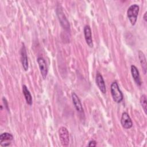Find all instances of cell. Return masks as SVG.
Instances as JSON below:
<instances>
[{
  "label": "cell",
  "instance_id": "7",
  "mask_svg": "<svg viewBox=\"0 0 147 147\" xmlns=\"http://www.w3.org/2000/svg\"><path fill=\"white\" fill-rule=\"evenodd\" d=\"M84 34L86 42L87 44L90 47H93V42L92 39V34H91V30L89 25H86L84 27Z\"/></svg>",
  "mask_w": 147,
  "mask_h": 147
},
{
  "label": "cell",
  "instance_id": "15",
  "mask_svg": "<svg viewBox=\"0 0 147 147\" xmlns=\"http://www.w3.org/2000/svg\"><path fill=\"white\" fill-rule=\"evenodd\" d=\"M147 99H146V96L145 94H143L140 97V103L141 105L145 112V113L146 114H147Z\"/></svg>",
  "mask_w": 147,
  "mask_h": 147
},
{
  "label": "cell",
  "instance_id": "2",
  "mask_svg": "<svg viewBox=\"0 0 147 147\" xmlns=\"http://www.w3.org/2000/svg\"><path fill=\"white\" fill-rule=\"evenodd\" d=\"M140 7L137 4L131 5L127 9V16L132 25H134L137 19Z\"/></svg>",
  "mask_w": 147,
  "mask_h": 147
},
{
  "label": "cell",
  "instance_id": "11",
  "mask_svg": "<svg viewBox=\"0 0 147 147\" xmlns=\"http://www.w3.org/2000/svg\"><path fill=\"white\" fill-rule=\"evenodd\" d=\"M130 69H131V75H132V77H133L134 80L135 81V82L136 83V84L138 86H141V79H140V76L139 71H138L137 68L135 65H131Z\"/></svg>",
  "mask_w": 147,
  "mask_h": 147
},
{
  "label": "cell",
  "instance_id": "14",
  "mask_svg": "<svg viewBox=\"0 0 147 147\" xmlns=\"http://www.w3.org/2000/svg\"><path fill=\"white\" fill-rule=\"evenodd\" d=\"M13 139V136L10 133L5 132L1 134L0 136V145L2 146L6 141H11Z\"/></svg>",
  "mask_w": 147,
  "mask_h": 147
},
{
  "label": "cell",
  "instance_id": "4",
  "mask_svg": "<svg viewBox=\"0 0 147 147\" xmlns=\"http://www.w3.org/2000/svg\"><path fill=\"white\" fill-rule=\"evenodd\" d=\"M56 13L58 17L59 20L60 22L61 26L64 28L65 30H69V22L60 6H57L56 8Z\"/></svg>",
  "mask_w": 147,
  "mask_h": 147
},
{
  "label": "cell",
  "instance_id": "5",
  "mask_svg": "<svg viewBox=\"0 0 147 147\" xmlns=\"http://www.w3.org/2000/svg\"><path fill=\"white\" fill-rule=\"evenodd\" d=\"M37 61L38 64V67L40 68V73L41 76L44 79L47 78V74H48V67L46 63L45 60L42 57H38L37 59Z\"/></svg>",
  "mask_w": 147,
  "mask_h": 147
},
{
  "label": "cell",
  "instance_id": "3",
  "mask_svg": "<svg viewBox=\"0 0 147 147\" xmlns=\"http://www.w3.org/2000/svg\"><path fill=\"white\" fill-rule=\"evenodd\" d=\"M58 133L61 145L63 146H68L69 142V132L67 128L64 126L60 127Z\"/></svg>",
  "mask_w": 147,
  "mask_h": 147
},
{
  "label": "cell",
  "instance_id": "13",
  "mask_svg": "<svg viewBox=\"0 0 147 147\" xmlns=\"http://www.w3.org/2000/svg\"><path fill=\"white\" fill-rule=\"evenodd\" d=\"M138 58H139V60H140V62L141 67L142 68L144 73V74H146V68H147L146 60V58H145L144 53L141 51H138Z\"/></svg>",
  "mask_w": 147,
  "mask_h": 147
},
{
  "label": "cell",
  "instance_id": "17",
  "mask_svg": "<svg viewBox=\"0 0 147 147\" xmlns=\"http://www.w3.org/2000/svg\"><path fill=\"white\" fill-rule=\"evenodd\" d=\"M146 14H147V13H146V12H145V14H144V20H145V21H147Z\"/></svg>",
  "mask_w": 147,
  "mask_h": 147
},
{
  "label": "cell",
  "instance_id": "16",
  "mask_svg": "<svg viewBox=\"0 0 147 147\" xmlns=\"http://www.w3.org/2000/svg\"><path fill=\"white\" fill-rule=\"evenodd\" d=\"M96 145V142L94 140H92V141H90L89 142V144L88 145V146L91 147V146H95Z\"/></svg>",
  "mask_w": 147,
  "mask_h": 147
},
{
  "label": "cell",
  "instance_id": "12",
  "mask_svg": "<svg viewBox=\"0 0 147 147\" xmlns=\"http://www.w3.org/2000/svg\"><path fill=\"white\" fill-rule=\"evenodd\" d=\"M22 92H23V94L25 96L26 103L29 105H32V102H33L32 96L30 94V92H29V90L28 89L27 87L25 85L22 86Z\"/></svg>",
  "mask_w": 147,
  "mask_h": 147
},
{
  "label": "cell",
  "instance_id": "6",
  "mask_svg": "<svg viewBox=\"0 0 147 147\" xmlns=\"http://www.w3.org/2000/svg\"><path fill=\"white\" fill-rule=\"evenodd\" d=\"M121 123L122 127L126 129H129L132 127V121L130 116L126 112H124L122 113L121 119Z\"/></svg>",
  "mask_w": 147,
  "mask_h": 147
},
{
  "label": "cell",
  "instance_id": "1",
  "mask_svg": "<svg viewBox=\"0 0 147 147\" xmlns=\"http://www.w3.org/2000/svg\"><path fill=\"white\" fill-rule=\"evenodd\" d=\"M110 91L114 101L116 103H120L123 99V94L119 89V86L116 82H113L110 86Z\"/></svg>",
  "mask_w": 147,
  "mask_h": 147
},
{
  "label": "cell",
  "instance_id": "10",
  "mask_svg": "<svg viewBox=\"0 0 147 147\" xmlns=\"http://www.w3.org/2000/svg\"><path fill=\"white\" fill-rule=\"evenodd\" d=\"M72 100L73 104L75 106V108L76 109L77 111L80 113H83V109L82 107L81 101L78 96L75 92L72 93Z\"/></svg>",
  "mask_w": 147,
  "mask_h": 147
},
{
  "label": "cell",
  "instance_id": "9",
  "mask_svg": "<svg viewBox=\"0 0 147 147\" xmlns=\"http://www.w3.org/2000/svg\"><path fill=\"white\" fill-rule=\"evenodd\" d=\"M21 63L22 67L25 71H27L28 69V57L25 47L24 44H22V46L21 49Z\"/></svg>",
  "mask_w": 147,
  "mask_h": 147
},
{
  "label": "cell",
  "instance_id": "8",
  "mask_svg": "<svg viewBox=\"0 0 147 147\" xmlns=\"http://www.w3.org/2000/svg\"><path fill=\"white\" fill-rule=\"evenodd\" d=\"M95 82L96 84L100 90V91L105 94L106 92V85L103 78V76L99 72H97L96 75V78H95Z\"/></svg>",
  "mask_w": 147,
  "mask_h": 147
}]
</instances>
